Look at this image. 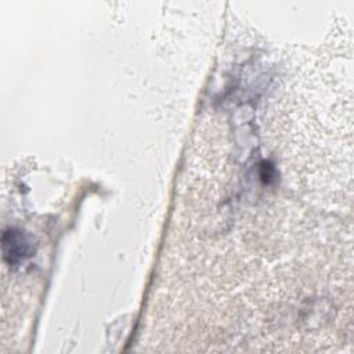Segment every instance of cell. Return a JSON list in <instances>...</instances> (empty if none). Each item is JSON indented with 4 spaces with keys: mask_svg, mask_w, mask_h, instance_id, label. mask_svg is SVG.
I'll return each instance as SVG.
<instances>
[{
    "mask_svg": "<svg viewBox=\"0 0 354 354\" xmlns=\"http://www.w3.org/2000/svg\"><path fill=\"white\" fill-rule=\"evenodd\" d=\"M3 257L10 267H17L32 254V245L28 236L17 228H8L1 236Z\"/></svg>",
    "mask_w": 354,
    "mask_h": 354,
    "instance_id": "obj_1",
    "label": "cell"
}]
</instances>
